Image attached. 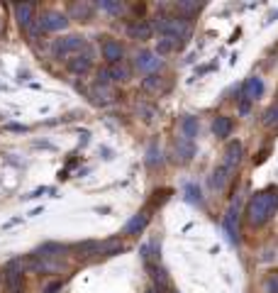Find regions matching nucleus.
I'll return each instance as SVG.
<instances>
[{
	"label": "nucleus",
	"mask_w": 278,
	"mask_h": 293,
	"mask_svg": "<svg viewBox=\"0 0 278 293\" xmlns=\"http://www.w3.org/2000/svg\"><path fill=\"white\" fill-rule=\"evenodd\" d=\"M278 210V188H266L261 193H256L247 205V223L251 227H261L264 223H268Z\"/></svg>",
	"instance_id": "obj_1"
},
{
	"label": "nucleus",
	"mask_w": 278,
	"mask_h": 293,
	"mask_svg": "<svg viewBox=\"0 0 278 293\" xmlns=\"http://www.w3.org/2000/svg\"><path fill=\"white\" fill-rule=\"evenodd\" d=\"M154 27H156V32H159L161 37L173 39L178 47H183L186 37L191 34V25H188L183 17H159Z\"/></svg>",
	"instance_id": "obj_2"
},
{
	"label": "nucleus",
	"mask_w": 278,
	"mask_h": 293,
	"mask_svg": "<svg viewBox=\"0 0 278 293\" xmlns=\"http://www.w3.org/2000/svg\"><path fill=\"white\" fill-rule=\"evenodd\" d=\"M83 47H85L83 37L69 34V37H64V39H56L54 47H52V52H54L56 59H66V56H73L78 49H83Z\"/></svg>",
	"instance_id": "obj_3"
},
{
	"label": "nucleus",
	"mask_w": 278,
	"mask_h": 293,
	"mask_svg": "<svg viewBox=\"0 0 278 293\" xmlns=\"http://www.w3.org/2000/svg\"><path fill=\"white\" fill-rule=\"evenodd\" d=\"M66 25H69L66 15H61L59 10H47L39 17V29L42 32H56V29H64Z\"/></svg>",
	"instance_id": "obj_4"
},
{
	"label": "nucleus",
	"mask_w": 278,
	"mask_h": 293,
	"mask_svg": "<svg viewBox=\"0 0 278 293\" xmlns=\"http://www.w3.org/2000/svg\"><path fill=\"white\" fill-rule=\"evenodd\" d=\"M103 56H105L110 64H120L122 56H125V49H122V44L115 42V39H105V42H103Z\"/></svg>",
	"instance_id": "obj_5"
},
{
	"label": "nucleus",
	"mask_w": 278,
	"mask_h": 293,
	"mask_svg": "<svg viewBox=\"0 0 278 293\" xmlns=\"http://www.w3.org/2000/svg\"><path fill=\"white\" fill-rule=\"evenodd\" d=\"M134 66H137L139 71H154L161 66V59H159V54H154V52H142V54H137V61H134Z\"/></svg>",
	"instance_id": "obj_6"
},
{
	"label": "nucleus",
	"mask_w": 278,
	"mask_h": 293,
	"mask_svg": "<svg viewBox=\"0 0 278 293\" xmlns=\"http://www.w3.org/2000/svg\"><path fill=\"white\" fill-rule=\"evenodd\" d=\"M90 66H93V59H90V54H73L69 59V69L73 71V73H81V76H85V73L90 71Z\"/></svg>",
	"instance_id": "obj_7"
},
{
	"label": "nucleus",
	"mask_w": 278,
	"mask_h": 293,
	"mask_svg": "<svg viewBox=\"0 0 278 293\" xmlns=\"http://www.w3.org/2000/svg\"><path fill=\"white\" fill-rule=\"evenodd\" d=\"M17 264H20V262H13V264L5 269V281H8V286H10L13 293L22 291V271L17 269Z\"/></svg>",
	"instance_id": "obj_8"
},
{
	"label": "nucleus",
	"mask_w": 278,
	"mask_h": 293,
	"mask_svg": "<svg viewBox=\"0 0 278 293\" xmlns=\"http://www.w3.org/2000/svg\"><path fill=\"white\" fill-rule=\"evenodd\" d=\"M261 93H264V81L259 76H251L244 83V100H256Z\"/></svg>",
	"instance_id": "obj_9"
},
{
	"label": "nucleus",
	"mask_w": 278,
	"mask_h": 293,
	"mask_svg": "<svg viewBox=\"0 0 278 293\" xmlns=\"http://www.w3.org/2000/svg\"><path fill=\"white\" fill-rule=\"evenodd\" d=\"M32 15H34V5H17L15 8V17H17V25L22 29H27L32 25Z\"/></svg>",
	"instance_id": "obj_10"
},
{
	"label": "nucleus",
	"mask_w": 278,
	"mask_h": 293,
	"mask_svg": "<svg viewBox=\"0 0 278 293\" xmlns=\"http://www.w3.org/2000/svg\"><path fill=\"white\" fill-rule=\"evenodd\" d=\"M239 159H242V144H239V142H232V144L227 147V152H224V166L229 169V171H235Z\"/></svg>",
	"instance_id": "obj_11"
},
{
	"label": "nucleus",
	"mask_w": 278,
	"mask_h": 293,
	"mask_svg": "<svg viewBox=\"0 0 278 293\" xmlns=\"http://www.w3.org/2000/svg\"><path fill=\"white\" fill-rule=\"evenodd\" d=\"M69 15L73 17V20H90L93 17V5L90 3H73L69 8Z\"/></svg>",
	"instance_id": "obj_12"
},
{
	"label": "nucleus",
	"mask_w": 278,
	"mask_h": 293,
	"mask_svg": "<svg viewBox=\"0 0 278 293\" xmlns=\"http://www.w3.org/2000/svg\"><path fill=\"white\" fill-rule=\"evenodd\" d=\"M181 137H186V140H191V142L198 137V120L195 117L188 115V117L181 120Z\"/></svg>",
	"instance_id": "obj_13"
},
{
	"label": "nucleus",
	"mask_w": 278,
	"mask_h": 293,
	"mask_svg": "<svg viewBox=\"0 0 278 293\" xmlns=\"http://www.w3.org/2000/svg\"><path fill=\"white\" fill-rule=\"evenodd\" d=\"M122 249H125V244H122L120 237L108 239V242L98 244V254H105V257H112V254H117V252H122Z\"/></svg>",
	"instance_id": "obj_14"
},
{
	"label": "nucleus",
	"mask_w": 278,
	"mask_h": 293,
	"mask_svg": "<svg viewBox=\"0 0 278 293\" xmlns=\"http://www.w3.org/2000/svg\"><path fill=\"white\" fill-rule=\"evenodd\" d=\"M229 174H232V171L224 166V164L220 169H215V174H212V179H210V186H212V188H217V191H222L224 183H227V179H229Z\"/></svg>",
	"instance_id": "obj_15"
},
{
	"label": "nucleus",
	"mask_w": 278,
	"mask_h": 293,
	"mask_svg": "<svg viewBox=\"0 0 278 293\" xmlns=\"http://www.w3.org/2000/svg\"><path fill=\"white\" fill-rule=\"evenodd\" d=\"M129 37L132 39H149L152 37V27L147 25V22H134V25H129Z\"/></svg>",
	"instance_id": "obj_16"
},
{
	"label": "nucleus",
	"mask_w": 278,
	"mask_h": 293,
	"mask_svg": "<svg viewBox=\"0 0 278 293\" xmlns=\"http://www.w3.org/2000/svg\"><path fill=\"white\" fill-rule=\"evenodd\" d=\"M212 132H215L217 137H229V132H232V120H229V117H215Z\"/></svg>",
	"instance_id": "obj_17"
},
{
	"label": "nucleus",
	"mask_w": 278,
	"mask_h": 293,
	"mask_svg": "<svg viewBox=\"0 0 278 293\" xmlns=\"http://www.w3.org/2000/svg\"><path fill=\"white\" fill-rule=\"evenodd\" d=\"M176 149H178V156H181L183 161H188V159L195 154V144L191 140H186V137H178V142H176Z\"/></svg>",
	"instance_id": "obj_18"
},
{
	"label": "nucleus",
	"mask_w": 278,
	"mask_h": 293,
	"mask_svg": "<svg viewBox=\"0 0 278 293\" xmlns=\"http://www.w3.org/2000/svg\"><path fill=\"white\" fill-rule=\"evenodd\" d=\"M108 73H110L112 81H127V78H129V69H127L125 61H120V64H112Z\"/></svg>",
	"instance_id": "obj_19"
},
{
	"label": "nucleus",
	"mask_w": 278,
	"mask_h": 293,
	"mask_svg": "<svg viewBox=\"0 0 278 293\" xmlns=\"http://www.w3.org/2000/svg\"><path fill=\"white\" fill-rule=\"evenodd\" d=\"M147 223H149V215H144V213H142V215H137V218H132V220L127 223L125 232H137V230H142V227H144Z\"/></svg>",
	"instance_id": "obj_20"
},
{
	"label": "nucleus",
	"mask_w": 278,
	"mask_h": 293,
	"mask_svg": "<svg viewBox=\"0 0 278 293\" xmlns=\"http://www.w3.org/2000/svg\"><path fill=\"white\" fill-rule=\"evenodd\" d=\"M173 49H178V44L173 42V39H168V37H161L159 39V47H156V54H168V52H173Z\"/></svg>",
	"instance_id": "obj_21"
},
{
	"label": "nucleus",
	"mask_w": 278,
	"mask_h": 293,
	"mask_svg": "<svg viewBox=\"0 0 278 293\" xmlns=\"http://www.w3.org/2000/svg\"><path fill=\"white\" fill-rule=\"evenodd\" d=\"M152 276H154V281H156V286H159V291H166V288H168V276H166V274H164L161 269H156V266H154Z\"/></svg>",
	"instance_id": "obj_22"
},
{
	"label": "nucleus",
	"mask_w": 278,
	"mask_h": 293,
	"mask_svg": "<svg viewBox=\"0 0 278 293\" xmlns=\"http://www.w3.org/2000/svg\"><path fill=\"white\" fill-rule=\"evenodd\" d=\"M96 96H98L96 98L98 103H110L112 98H115L110 91V86H96Z\"/></svg>",
	"instance_id": "obj_23"
},
{
	"label": "nucleus",
	"mask_w": 278,
	"mask_h": 293,
	"mask_svg": "<svg viewBox=\"0 0 278 293\" xmlns=\"http://www.w3.org/2000/svg\"><path fill=\"white\" fill-rule=\"evenodd\" d=\"M186 193H188V200H191V203H198V205H203V198H200V191L195 188L193 183H188V186H186Z\"/></svg>",
	"instance_id": "obj_24"
},
{
	"label": "nucleus",
	"mask_w": 278,
	"mask_h": 293,
	"mask_svg": "<svg viewBox=\"0 0 278 293\" xmlns=\"http://www.w3.org/2000/svg\"><path fill=\"white\" fill-rule=\"evenodd\" d=\"M264 122H266L268 127H276V125H278V105L268 108V112L264 115Z\"/></svg>",
	"instance_id": "obj_25"
},
{
	"label": "nucleus",
	"mask_w": 278,
	"mask_h": 293,
	"mask_svg": "<svg viewBox=\"0 0 278 293\" xmlns=\"http://www.w3.org/2000/svg\"><path fill=\"white\" fill-rule=\"evenodd\" d=\"M144 88L147 91H159L161 88V76H149V78H144Z\"/></svg>",
	"instance_id": "obj_26"
},
{
	"label": "nucleus",
	"mask_w": 278,
	"mask_h": 293,
	"mask_svg": "<svg viewBox=\"0 0 278 293\" xmlns=\"http://www.w3.org/2000/svg\"><path fill=\"white\" fill-rule=\"evenodd\" d=\"M176 8H178V13H198V10H200L198 3H178Z\"/></svg>",
	"instance_id": "obj_27"
},
{
	"label": "nucleus",
	"mask_w": 278,
	"mask_h": 293,
	"mask_svg": "<svg viewBox=\"0 0 278 293\" xmlns=\"http://www.w3.org/2000/svg\"><path fill=\"white\" fill-rule=\"evenodd\" d=\"M266 291L268 293H278V274H271L266 279Z\"/></svg>",
	"instance_id": "obj_28"
},
{
	"label": "nucleus",
	"mask_w": 278,
	"mask_h": 293,
	"mask_svg": "<svg viewBox=\"0 0 278 293\" xmlns=\"http://www.w3.org/2000/svg\"><path fill=\"white\" fill-rule=\"evenodd\" d=\"M100 8H105V10H110V13H120V10H122V5H117V3H100Z\"/></svg>",
	"instance_id": "obj_29"
},
{
	"label": "nucleus",
	"mask_w": 278,
	"mask_h": 293,
	"mask_svg": "<svg viewBox=\"0 0 278 293\" xmlns=\"http://www.w3.org/2000/svg\"><path fill=\"white\" fill-rule=\"evenodd\" d=\"M61 288V281L59 283H52V286H47V293H54V291H59Z\"/></svg>",
	"instance_id": "obj_30"
},
{
	"label": "nucleus",
	"mask_w": 278,
	"mask_h": 293,
	"mask_svg": "<svg viewBox=\"0 0 278 293\" xmlns=\"http://www.w3.org/2000/svg\"><path fill=\"white\" fill-rule=\"evenodd\" d=\"M147 293H156V291H147Z\"/></svg>",
	"instance_id": "obj_31"
}]
</instances>
